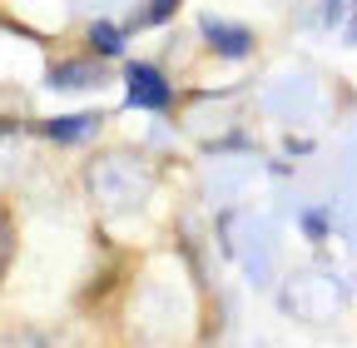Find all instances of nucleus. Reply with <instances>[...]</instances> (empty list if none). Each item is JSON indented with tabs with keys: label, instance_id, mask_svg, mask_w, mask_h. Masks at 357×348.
<instances>
[{
	"label": "nucleus",
	"instance_id": "1",
	"mask_svg": "<svg viewBox=\"0 0 357 348\" xmlns=\"http://www.w3.org/2000/svg\"><path fill=\"white\" fill-rule=\"evenodd\" d=\"M129 105H139V110H164L169 105V85L154 65H129Z\"/></svg>",
	"mask_w": 357,
	"mask_h": 348
},
{
	"label": "nucleus",
	"instance_id": "3",
	"mask_svg": "<svg viewBox=\"0 0 357 348\" xmlns=\"http://www.w3.org/2000/svg\"><path fill=\"white\" fill-rule=\"evenodd\" d=\"M89 40H95V50H100V55H119V50H124V35H119L114 25H105V20H100V25H89Z\"/></svg>",
	"mask_w": 357,
	"mask_h": 348
},
{
	"label": "nucleus",
	"instance_id": "5",
	"mask_svg": "<svg viewBox=\"0 0 357 348\" xmlns=\"http://www.w3.org/2000/svg\"><path fill=\"white\" fill-rule=\"evenodd\" d=\"M174 6H178V0H154L144 20H154V25H159V20H169V15H174Z\"/></svg>",
	"mask_w": 357,
	"mask_h": 348
},
{
	"label": "nucleus",
	"instance_id": "4",
	"mask_svg": "<svg viewBox=\"0 0 357 348\" xmlns=\"http://www.w3.org/2000/svg\"><path fill=\"white\" fill-rule=\"evenodd\" d=\"M50 129V140H79V129H95V119L79 115V119H55V124H45Z\"/></svg>",
	"mask_w": 357,
	"mask_h": 348
},
{
	"label": "nucleus",
	"instance_id": "2",
	"mask_svg": "<svg viewBox=\"0 0 357 348\" xmlns=\"http://www.w3.org/2000/svg\"><path fill=\"white\" fill-rule=\"evenodd\" d=\"M204 35L213 40L218 50H234V55H248V50H253V35H248V30H238V25H234V30H223V25H213V20H208V25H204Z\"/></svg>",
	"mask_w": 357,
	"mask_h": 348
},
{
	"label": "nucleus",
	"instance_id": "6",
	"mask_svg": "<svg viewBox=\"0 0 357 348\" xmlns=\"http://www.w3.org/2000/svg\"><path fill=\"white\" fill-rule=\"evenodd\" d=\"M303 229H307V234H323V229H328V224H323V219H318V214H303Z\"/></svg>",
	"mask_w": 357,
	"mask_h": 348
}]
</instances>
